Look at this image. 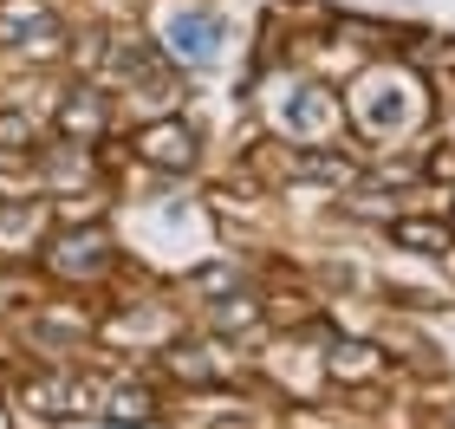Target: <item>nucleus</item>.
I'll return each instance as SVG.
<instances>
[{
    "label": "nucleus",
    "mask_w": 455,
    "mask_h": 429,
    "mask_svg": "<svg viewBox=\"0 0 455 429\" xmlns=\"http://www.w3.org/2000/svg\"><path fill=\"white\" fill-rule=\"evenodd\" d=\"M378 364H384V352H378V345H364V338H339L332 345V371L339 377H364V371H378Z\"/></svg>",
    "instance_id": "obj_10"
},
{
    "label": "nucleus",
    "mask_w": 455,
    "mask_h": 429,
    "mask_svg": "<svg viewBox=\"0 0 455 429\" xmlns=\"http://www.w3.org/2000/svg\"><path fill=\"white\" fill-rule=\"evenodd\" d=\"M150 410H156V397H150V391H137V384H124V391H111V417H117V423H124V417H131V423H143Z\"/></svg>",
    "instance_id": "obj_14"
},
{
    "label": "nucleus",
    "mask_w": 455,
    "mask_h": 429,
    "mask_svg": "<svg viewBox=\"0 0 455 429\" xmlns=\"http://www.w3.org/2000/svg\"><path fill=\"white\" fill-rule=\"evenodd\" d=\"M59 39V13L39 0H0V46H46Z\"/></svg>",
    "instance_id": "obj_3"
},
{
    "label": "nucleus",
    "mask_w": 455,
    "mask_h": 429,
    "mask_svg": "<svg viewBox=\"0 0 455 429\" xmlns=\"http://www.w3.org/2000/svg\"><path fill=\"white\" fill-rule=\"evenodd\" d=\"M358 111H364V131H403L410 117H417V98H410L403 85H364V98H358Z\"/></svg>",
    "instance_id": "obj_4"
},
{
    "label": "nucleus",
    "mask_w": 455,
    "mask_h": 429,
    "mask_svg": "<svg viewBox=\"0 0 455 429\" xmlns=\"http://www.w3.org/2000/svg\"><path fill=\"white\" fill-rule=\"evenodd\" d=\"M131 150L143 163H156V170H189V163H196V131L176 124V117H163V124H143L131 137Z\"/></svg>",
    "instance_id": "obj_1"
},
{
    "label": "nucleus",
    "mask_w": 455,
    "mask_h": 429,
    "mask_svg": "<svg viewBox=\"0 0 455 429\" xmlns=\"http://www.w3.org/2000/svg\"><path fill=\"white\" fill-rule=\"evenodd\" d=\"M33 143H39V131L27 124V117H0V150H33Z\"/></svg>",
    "instance_id": "obj_15"
},
{
    "label": "nucleus",
    "mask_w": 455,
    "mask_h": 429,
    "mask_svg": "<svg viewBox=\"0 0 455 429\" xmlns=\"http://www.w3.org/2000/svg\"><path fill=\"white\" fill-rule=\"evenodd\" d=\"M397 248H410V254H449L455 248V228H443V221H397Z\"/></svg>",
    "instance_id": "obj_8"
},
{
    "label": "nucleus",
    "mask_w": 455,
    "mask_h": 429,
    "mask_svg": "<svg viewBox=\"0 0 455 429\" xmlns=\"http://www.w3.org/2000/svg\"><path fill=\"white\" fill-rule=\"evenodd\" d=\"M0 429H7V410H0Z\"/></svg>",
    "instance_id": "obj_17"
},
{
    "label": "nucleus",
    "mask_w": 455,
    "mask_h": 429,
    "mask_svg": "<svg viewBox=\"0 0 455 429\" xmlns=\"http://www.w3.org/2000/svg\"><path fill=\"white\" fill-rule=\"evenodd\" d=\"M98 131H105V98L78 85L66 98V137H98Z\"/></svg>",
    "instance_id": "obj_9"
},
{
    "label": "nucleus",
    "mask_w": 455,
    "mask_h": 429,
    "mask_svg": "<svg viewBox=\"0 0 455 429\" xmlns=\"http://www.w3.org/2000/svg\"><path fill=\"white\" fill-rule=\"evenodd\" d=\"M215 46H221V20H215V13H196V7H189V13L170 20V52H176V59H209Z\"/></svg>",
    "instance_id": "obj_5"
},
{
    "label": "nucleus",
    "mask_w": 455,
    "mask_h": 429,
    "mask_svg": "<svg viewBox=\"0 0 455 429\" xmlns=\"http://www.w3.org/2000/svg\"><path fill=\"white\" fill-rule=\"evenodd\" d=\"M332 117H339V105H332V91H319V85H299L293 98H286V124H293L299 137H325Z\"/></svg>",
    "instance_id": "obj_6"
},
{
    "label": "nucleus",
    "mask_w": 455,
    "mask_h": 429,
    "mask_svg": "<svg viewBox=\"0 0 455 429\" xmlns=\"http://www.w3.org/2000/svg\"><path fill=\"white\" fill-rule=\"evenodd\" d=\"M111 429H137V423H111Z\"/></svg>",
    "instance_id": "obj_16"
},
{
    "label": "nucleus",
    "mask_w": 455,
    "mask_h": 429,
    "mask_svg": "<svg viewBox=\"0 0 455 429\" xmlns=\"http://www.w3.org/2000/svg\"><path fill=\"white\" fill-rule=\"evenodd\" d=\"M20 403L39 417H66L72 410V391H52V377H33V384H20Z\"/></svg>",
    "instance_id": "obj_12"
},
{
    "label": "nucleus",
    "mask_w": 455,
    "mask_h": 429,
    "mask_svg": "<svg viewBox=\"0 0 455 429\" xmlns=\"http://www.w3.org/2000/svg\"><path fill=\"white\" fill-rule=\"evenodd\" d=\"M105 260H111V241H105V228H72V234H59L52 248H46V267H52V274H72V280L98 274Z\"/></svg>",
    "instance_id": "obj_2"
},
{
    "label": "nucleus",
    "mask_w": 455,
    "mask_h": 429,
    "mask_svg": "<svg viewBox=\"0 0 455 429\" xmlns=\"http://www.w3.org/2000/svg\"><path fill=\"white\" fill-rule=\"evenodd\" d=\"M299 176L306 182H332V189H339V182H351V163L325 156V150H299Z\"/></svg>",
    "instance_id": "obj_13"
},
{
    "label": "nucleus",
    "mask_w": 455,
    "mask_h": 429,
    "mask_svg": "<svg viewBox=\"0 0 455 429\" xmlns=\"http://www.w3.org/2000/svg\"><path fill=\"white\" fill-rule=\"evenodd\" d=\"M163 364H170L176 377H189V384H215V358L202 352V345H170V358H163Z\"/></svg>",
    "instance_id": "obj_11"
},
{
    "label": "nucleus",
    "mask_w": 455,
    "mask_h": 429,
    "mask_svg": "<svg viewBox=\"0 0 455 429\" xmlns=\"http://www.w3.org/2000/svg\"><path fill=\"white\" fill-rule=\"evenodd\" d=\"M111 66H117V78H131V85H143V91L163 85V59H156V46H143L137 33L111 46Z\"/></svg>",
    "instance_id": "obj_7"
}]
</instances>
